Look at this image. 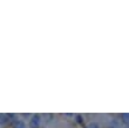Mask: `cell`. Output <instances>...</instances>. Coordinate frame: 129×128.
<instances>
[{"instance_id":"cell-1","label":"cell","mask_w":129,"mask_h":128,"mask_svg":"<svg viewBox=\"0 0 129 128\" xmlns=\"http://www.w3.org/2000/svg\"><path fill=\"white\" fill-rule=\"evenodd\" d=\"M121 119H122V121L124 122V123L128 125L129 123V113H123V114L121 115Z\"/></svg>"},{"instance_id":"cell-2","label":"cell","mask_w":129,"mask_h":128,"mask_svg":"<svg viewBox=\"0 0 129 128\" xmlns=\"http://www.w3.org/2000/svg\"><path fill=\"white\" fill-rule=\"evenodd\" d=\"M39 123H40V119H39V118H34L31 125H32V127H33V128H38V127H39Z\"/></svg>"}]
</instances>
